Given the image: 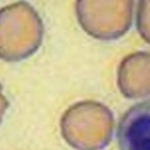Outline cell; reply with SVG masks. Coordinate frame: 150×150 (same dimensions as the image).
<instances>
[{"mask_svg":"<svg viewBox=\"0 0 150 150\" xmlns=\"http://www.w3.org/2000/svg\"><path fill=\"white\" fill-rule=\"evenodd\" d=\"M117 139L120 150H150V99L125 112L118 123Z\"/></svg>","mask_w":150,"mask_h":150,"instance_id":"6da1fadb","label":"cell"}]
</instances>
